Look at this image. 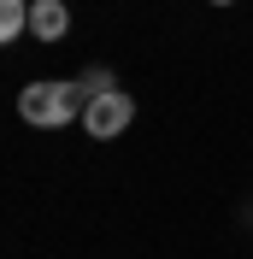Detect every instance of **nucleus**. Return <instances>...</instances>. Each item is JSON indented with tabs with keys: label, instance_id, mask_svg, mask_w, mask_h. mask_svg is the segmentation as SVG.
Listing matches in <instances>:
<instances>
[{
	"label": "nucleus",
	"instance_id": "20e7f679",
	"mask_svg": "<svg viewBox=\"0 0 253 259\" xmlns=\"http://www.w3.org/2000/svg\"><path fill=\"white\" fill-rule=\"evenodd\" d=\"M30 6H35V0H0V41L30 35Z\"/></svg>",
	"mask_w": 253,
	"mask_h": 259
},
{
	"label": "nucleus",
	"instance_id": "f257e3e1",
	"mask_svg": "<svg viewBox=\"0 0 253 259\" xmlns=\"http://www.w3.org/2000/svg\"><path fill=\"white\" fill-rule=\"evenodd\" d=\"M18 112H24V124H35V130H65V124H77V118L89 112V95L77 89V77H65V82L35 77V82H24Z\"/></svg>",
	"mask_w": 253,
	"mask_h": 259
},
{
	"label": "nucleus",
	"instance_id": "423d86ee",
	"mask_svg": "<svg viewBox=\"0 0 253 259\" xmlns=\"http://www.w3.org/2000/svg\"><path fill=\"white\" fill-rule=\"evenodd\" d=\"M206 6H236V0H206Z\"/></svg>",
	"mask_w": 253,
	"mask_h": 259
},
{
	"label": "nucleus",
	"instance_id": "39448f33",
	"mask_svg": "<svg viewBox=\"0 0 253 259\" xmlns=\"http://www.w3.org/2000/svg\"><path fill=\"white\" fill-rule=\"evenodd\" d=\"M77 89H82L89 100H100V95H112V89H118V71H112V65H82Z\"/></svg>",
	"mask_w": 253,
	"mask_h": 259
},
{
	"label": "nucleus",
	"instance_id": "7ed1b4c3",
	"mask_svg": "<svg viewBox=\"0 0 253 259\" xmlns=\"http://www.w3.org/2000/svg\"><path fill=\"white\" fill-rule=\"evenodd\" d=\"M65 30H71V6H65V0H35L30 6V35L35 41H65Z\"/></svg>",
	"mask_w": 253,
	"mask_h": 259
},
{
	"label": "nucleus",
	"instance_id": "f03ea898",
	"mask_svg": "<svg viewBox=\"0 0 253 259\" xmlns=\"http://www.w3.org/2000/svg\"><path fill=\"white\" fill-rule=\"evenodd\" d=\"M130 118H136V100H130V89H112V95L89 100V112H82V130L95 136V142H112V136H124Z\"/></svg>",
	"mask_w": 253,
	"mask_h": 259
}]
</instances>
